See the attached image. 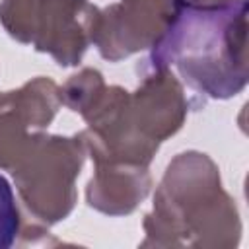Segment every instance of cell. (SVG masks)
<instances>
[{"mask_svg":"<svg viewBox=\"0 0 249 249\" xmlns=\"http://www.w3.org/2000/svg\"><path fill=\"white\" fill-rule=\"evenodd\" d=\"M142 228V247L230 249L241 239L235 200L224 191L214 160L196 150L167 163Z\"/></svg>","mask_w":249,"mask_h":249,"instance_id":"obj_1","label":"cell"},{"mask_svg":"<svg viewBox=\"0 0 249 249\" xmlns=\"http://www.w3.org/2000/svg\"><path fill=\"white\" fill-rule=\"evenodd\" d=\"M191 89L230 99L247 86V2L181 6L152 47L146 68H171Z\"/></svg>","mask_w":249,"mask_h":249,"instance_id":"obj_2","label":"cell"},{"mask_svg":"<svg viewBox=\"0 0 249 249\" xmlns=\"http://www.w3.org/2000/svg\"><path fill=\"white\" fill-rule=\"evenodd\" d=\"M189 103L169 68H148L134 91L107 86L82 130L93 163L150 165L160 144L185 123Z\"/></svg>","mask_w":249,"mask_h":249,"instance_id":"obj_3","label":"cell"},{"mask_svg":"<svg viewBox=\"0 0 249 249\" xmlns=\"http://www.w3.org/2000/svg\"><path fill=\"white\" fill-rule=\"evenodd\" d=\"M88 148L82 132L72 136L43 134L12 167V177L29 214L45 226L70 216L76 206L80 177Z\"/></svg>","mask_w":249,"mask_h":249,"instance_id":"obj_4","label":"cell"},{"mask_svg":"<svg viewBox=\"0 0 249 249\" xmlns=\"http://www.w3.org/2000/svg\"><path fill=\"white\" fill-rule=\"evenodd\" d=\"M181 0H119L97 14L91 45L109 60L119 62L152 49L173 21Z\"/></svg>","mask_w":249,"mask_h":249,"instance_id":"obj_5","label":"cell"},{"mask_svg":"<svg viewBox=\"0 0 249 249\" xmlns=\"http://www.w3.org/2000/svg\"><path fill=\"white\" fill-rule=\"evenodd\" d=\"M60 105V88L45 76H37L18 89L0 91V169L12 171L45 134Z\"/></svg>","mask_w":249,"mask_h":249,"instance_id":"obj_6","label":"cell"},{"mask_svg":"<svg viewBox=\"0 0 249 249\" xmlns=\"http://www.w3.org/2000/svg\"><path fill=\"white\" fill-rule=\"evenodd\" d=\"M97 14L89 0H37L29 45L58 66H78L91 45Z\"/></svg>","mask_w":249,"mask_h":249,"instance_id":"obj_7","label":"cell"},{"mask_svg":"<svg viewBox=\"0 0 249 249\" xmlns=\"http://www.w3.org/2000/svg\"><path fill=\"white\" fill-rule=\"evenodd\" d=\"M152 189V175L146 165L95 163L86 185V202L107 216H126L138 208Z\"/></svg>","mask_w":249,"mask_h":249,"instance_id":"obj_8","label":"cell"},{"mask_svg":"<svg viewBox=\"0 0 249 249\" xmlns=\"http://www.w3.org/2000/svg\"><path fill=\"white\" fill-rule=\"evenodd\" d=\"M103 74L95 68H82L80 72L72 74L64 86L60 88V99L62 105H66L70 111L78 115H86L91 105L99 99V95L105 89Z\"/></svg>","mask_w":249,"mask_h":249,"instance_id":"obj_9","label":"cell"},{"mask_svg":"<svg viewBox=\"0 0 249 249\" xmlns=\"http://www.w3.org/2000/svg\"><path fill=\"white\" fill-rule=\"evenodd\" d=\"M37 0H0V23L18 43H31V25Z\"/></svg>","mask_w":249,"mask_h":249,"instance_id":"obj_10","label":"cell"},{"mask_svg":"<svg viewBox=\"0 0 249 249\" xmlns=\"http://www.w3.org/2000/svg\"><path fill=\"white\" fill-rule=\"evenodd\" d=\"M21 228L19 208L12 185L4 175H0V249H8L16 243Z\"/></svg>","mask_w":249,"mask_h":249,"instance_id":"obj_11","label":"cell"},{"mask_svg":"<svg viewBox=\"0 0 249 249\" xmlns=\"http://www.w3.org/2000/svg\"><path fill=\"white\" fill-rule=\"evenodd\" d=\"M189 4H198V6H230V4H239L247 0H183Z\"/></svg>","mask_w":249,"mask_h":249,"instance_id":"obj_12","label":"cell"}]
</instances>
